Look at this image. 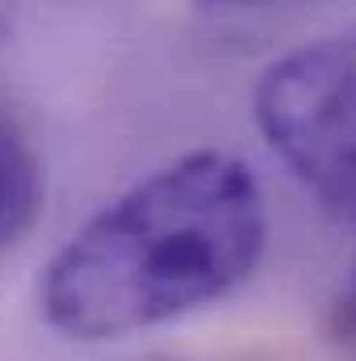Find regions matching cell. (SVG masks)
I'll return each mask as SVG.
<instances>
[{
	"instance_id": "obj_3",
	"label": "cell",
	"mask_w": 356,
	"mask_h": 361,
	"mask_svg": "<svg viewBox=\"0 0 356 361\" xmlns=\"http://www.w3.org/2000/svg\"><path fill=\"white\" fill-rule=\"evenodd\" d=\"M42 210V160L30 135L0 114V252L13 248Z\"/></svg>"
},
{
	"instance_id": "obj_1",
	"label": "cell",
	"mask_w": 356,
	"mask_h": 361,
	"mask_svg": "<svg viewBox=\"0 0 356 361\" xmlns=\"http://www.w3.org/2000/svg\"><path fill=\"white\" fill-rule=\"evenodd\" d=\"M265 244L256 173L227 152H189L105 202L46 261L38 311L68 341H122L239 290Z\"/></svg>"
},
{
	"instance_id": "obj_4",
	"label": "cell",
	"mask_w": 356,
	"mask_h": 361,
	"mask_svg": "<svg viewBox=\"0 0 356 361\" xmlns=\"http://www.w3.org/2000/svg\"><path fill=\"white\" fill-rule=\"evenodd\" d=\"M331 336L336 341H356V277L331 307Z\"/></svg>"
},
{
	"instance_id": "obj_2",
	"label": "cell",
	"mask_w": 356,
	"mask_h": 361,
	"mask_svg": "<svg viewBox=\"0 0 356 361\" xmlns=\"http://www.w3.org/2000/svg\"><path fill=\"white\" fill-rule=\"evenodd\" d=\"M252 109L285 169L356 227V25L281 55Z\"/></svg>"
}]
</instances>
